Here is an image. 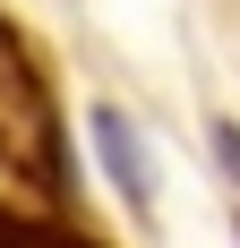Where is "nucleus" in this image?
Here are the masks:
<instances>
[{"instance_id":"2","label":"nucleus","mask_w":240,"mask_h":248,"mask_svg":"<svg viewBox=\"0 0 240 248\" xmlns=\"http://www.w3.org/2000/svg\"><path fill=\"white\" fill-rule=\"evenodd\" d=\"M215 163L232 171V188H240V128H232V120H215Z\"/></svg>"},{"instance_id":"1","label":"nucleus","mask_w":240,"mask_h":248,"mask_svg":"<svg viewBox=\"0 0 240 248\" xmlns=\"http://www.w3.org/2000/svg\"><path fill=\"white\" fill-rule=\"evenodd\" d=\"M95 146H103V171H112L120 205L129 214H154V171H146V146H137V128H129V111L103 103L95 111Z\"/></svg>"}]
</instances>
